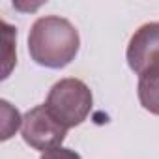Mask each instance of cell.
Wrapping results in <instances>:
<instances>
[{"mask_svg": "<svg viewBox=\"0 0 159 159\" xmlns=\"http://www.w3.org/2000/svg\"><path fill=\"white\" fill-rule=\"evenodd\" d=\"M2 105V140H8L19 127H23V118L17 109H13L6 99L0 101Z\"/></svg>", "mask_w": 159, "mask_h": 159, "instance_id": "cell-6", "label": "cell"}, {"mask_svg": "<svg viewBox=\"0 0 159 159\" xmlns=\"http://www.w3.org/2000/svg\"><path fill=\"white\" fill-rule=\"evenodd\" d=\"M139 101L148 112L159 116V71L139 77Z\"/></svg>", "mask_w": 159, "mask_h": 159, "instance_id": "cell-5", "label": "cell"}, {"mask_svg": "<svg viewBox=\"0 0 159 159\" xmlns=\"http://www.w3.org/2000/svg\"><path fill=\"white\" fill-rule=\"evenodd\" d=\"M125 56L131 71L139 77L159 71V23L142 25L131 36Z\"/></svg>", "mask_w": 159, "mask_h": 159, "instance_id": "cell-4", "label": "cell"}, {"mask_svg": "<svg viewBox=\"0 0 159 159\" xmlns=\"http://www.w3.org/2000/svg\"><path fill=\"white\" fill-rule=\"evenodd\" d=\"M81 38L77 28L64 17H39L28 34L30 58L43 67L60 69L71 64L79 52Z\"/></svg>", "mask_w": 159, "mask_h": 159, "instance_id": "cell-1", "label": "cell"}, {"mask_svg": "<svg viewBox=\"0 0 159 159\" xmlns=\"http://www.w3.org/2000/svg\"><path fill=\"white\" fill-rule=\"evenodd\" d=\"M2 26H4V38H6V54H4L6 66H4V75H2V79H6V77L10 75V71H11V66L15 64V56H13V54H8V51H11V47H13V39L17 38V30L11 28L8 23H2Z\"/></svg>", "mask_w": 159, "mask_h": 159, "instance_id": "cell-7", "label": "cell"}, {"mask_svg": "<svg viewBox=\"0 0 159 159\" xmlns=\"http://www.w3.org/2000/svg\"><path fill=\"white\" fill-rule=\"evenodd\" d=\"M92 103L94 98L86 83H83L81 79L69 77V79H60L58 83L52 84L45 107L66 129H71L81 125L88 118Z\"/></svg>", "mask_w": 159, "mask_h": 159, "instance_id": "cell-2", "label": "cell"}, {"mask_svg": "<svg viewBox=\"0 0 159 159\" xmlns=\"http://www.w3.org/2000/svg\"><path fill=\"white\" fill-rule=\"evenodd\" d=\"M41 159H81V155H79L75 150L58 146V148H52V150L45 152V153L41 155Z\"/></svg>", "mask_w": 159, "mask_h": 159, "instance_id": "cell-8", "label": "cell"}, {"mask_svg": "<svg viewBox=\"0 0 159 159\" xmlns=\"http://www.w3.org/2000/svg\"><path fill=\"white\" fill-rule=\"evenodd\" d=\"M66 133H67V129L49 112V109L45 105H38V107L30 109L23 116L21 135H23L25 142L38 152L45 153L52 148L62 146Z\"/></svg>", "mask_w": 159, "mask_h": 159, "instance_id": "cell-3", "label": "cell"}]
</instances>
